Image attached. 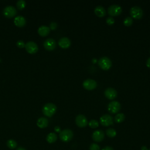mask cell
Returning <instances> with one entry per match:
<instances>
[{"instance_id": "obj_1", "label": "cell", "mask_w": 150, "mask_h": 150, "mask_svg": "<svg viewBox=\"0 0 150 150\" xmlns=\"http://www.w3.org/2000/svg\"><path fill=\"white\" fill-rule=\"evenodd\" d=\"M56 109L57 107L54 104L52 103H48L43 105L42 108V111L45 115L47 117H51L56 112Z\"/></svg>"}, {"instance_id": "obj_2", "label": "cell", "mask_w": 150, "mask_h": 150, "mask_svg": "<svg viewBox=\"0 0 150 150\" xmlns=\"http://www.w3.org/2000/svg\"><path fill=\"white\" fill-rule=\"evenodd\" d=\"M73 137V132L70 129H65L60 131L59 134V138L60 139L64 142H67L70 141Z\"/></svg>"}, {"instance_id": "obj_3", "label": "cell", "mask_w": 150, "mask_h": 150, "mask_svg": "<svg viewBox=\"0 0 150 150\" xmlns=\"http://www.w3.org/2000/svg\"><path fill=\"white\" fill-rule=\"evenodd\" d=\"M98 66L103 70H108L112 66L111 60L106 56L101 57L98 61Z\"/></svg>"}, {"instance_id": "obj_4", "label": "cell", "mask_w": 150, "mask_h": 150, "mask_svg": "<svg viewBox=\"0 0 150 150\" xmlns=\"http://www.w3.org/2000/svg\"><path fill=\"white\" fill-rule=\"evenodd\" d=\"M129 13L132 18L139 19L143 16V11L139 6H134L130 9Z\"/></svg>"}, {"instance_id": "obj_5", "label": "cell", "mask_w": 150, "mask_h": 150, "mask_svg": "<svg viewBox=\"0 0 150 150\" xmlns=\"http://www.w3.org/2000/svg\"><path fill=\"white\" fill-rule=\"evenodd\" d=\"M122 12V8L117 4H112L108 8V13L111 16H118Z\"/></svg>"}, {"instance_id": "obj_6", "label": "cell", "mask_w": 150, "mask_h": 150, "mask_svg": "<svg viewBox=\"0 0 150 150\" xmlns=\"http://www.w3.org/2000/svg\"><path fill=\"white\" fill-rule=\"evenodd\" d=\"M121 108V104L117 101H112L108 105V110L112 114L118 112Z\"/></svg>"}, {"instance_id": "obj_7", "label": "cell", "mask_w": 150, "mask_h": 150, "mask_svg": "<svg viewBox=\"0 0 150 150\" xmlns=\"http://www.w3.org/2000/svg\"><path fill=\"white\" fill-rule=\"evenodd\" d=\"M100 122L102 125L108 127L113 124V118L109 114H104L100 117Z\"/></svg>"}, {"instance_id": "obj_8", "label": "cell", "mask_w": 150, "mask_h": 150, "mask_svg": "<svg viewBox=\"0 0 150 150\" xmlns=\"http://www.w3.org/2000/svg\"><path fill=\"white\" fill-rule=\"evenodd\" d=\"M76 124L80 128H83L87 126L88 124V121L87 118L83 114H79L76 117Z\"/></svg>"}, {"instance_id": "obj_9", "label": "cell", "mask_w": 150, "mask_h": 150, "mask_svg": "<svg viewBox=\"0 0 150 150\" xmlns=\"http://www.w3.org/2000/svg\"><path fill=\"white\" fill-rule=\"evenodd\" d=\"M16 9L12 5H8L3 9V13L7 18L13 17L16 15Z\"/></svg>"}, {"instance_id": "obj_10", "label": "cell", "mask_w": 150, "mask_h": 150, "mask_svg": "<svg viewBox=\"0 0 150 150\" xmlns=\"http://www.w3.org/2000/svg\"><path fill=\"white\" fill-rule=\"evenodd\" d=\"M26 51L29 53H35L38 50V45L33 41L28 42L25 46Z\"/></svg>"}, {"instance_id": "obj_11", "label": "cell", "mask_w": 150, "mask_h": 150, "mask_svg": "<svg viewBox=\"0 0 150 150\" xmlns=\"http://www.w3.org/2000/svg\"><path fill=\"white\" fill-rule=\"evenodd\" d=\"M83 86L85 89L87 90H92L97 87V82L94 80L88 79L83 81Z\"/></svg>"}, {"instance_id": "obj_12", "label": "cell", "mask_w": 150, "mask_h": 150, "mask_svg": "<svg viewBox=\"0 0 150 150\" xmlns=\"http://www.w3.org/2000/svg\"><path fill=\"white\" fill-rule=\"evenodd\" d=\"M104 135L105 134L103 131L100 129L96 130L92 134V139L95 142H101L104 139Z\"/></svg>"}, {"instance_id": "obj_13", "label": "cell", "mask_w": 150, "mask_h": 150, "mask_svg": "<svg viewBox=\"0 0 150 150\" xmlns=\"http://www.w3.org/2000/svg\"><path fill=\"white\" fill-rule=\"evenodd\" d=\"M43 46L46 49L52 50L56 47V41L53 38H48L45 40Z\"/></svg>"}, {"instance_id": "obj_14", "label": "cell", "mask_w": 150, "mask_h": 150, "mask_svg": "<svg viewBox=\"0 0 150 150\" xmlns=\"http://www.w3.org/2000/svg\"><path fill=\"white\" fill-rule=\"evenodd\" d=\"M104 95L108 99L113 100L117 97V92L114 88L112 87H108L104 91Z\"/></svg>"}, {"instance_id": "obj_15", "label": "cell", "mask_w": 150, "mask_h": 150, "mask_svg": "<svg viewBox=\"0 0 150 150\" xmlns=\"http://www.w3.org/2000/svg\"><path fill=\"white\" fill-rule=\"evenodd\" d=\"M59 45L62 47V48H68L70 47L71 45V41L70 40L67 38V37H63L60 38L59 40Z\"/></svg>"}, {"instance_id": "obj_16", "label": "cell", "mask_w": 150, "mask_h": 150, "mask_svg": "<svg viewBox=\"0 0 150 150\" xmlns=\"http://www.w3.org/2000/svg\"><path fill=\"white\" fill-rule=\"evenodd\" d=\"M14 23L19 27H22L26 24V19L23 16L18 15L14 18Z\"/></svg>"}, {"instance_id": "obj_17", "label": "cell", "mask_w": 150, "mask_h": 150, "mask_svg": "<svg viewBox=\"0 0 150 150\" xmlns=\"http://www.w3.org/2000/svg\"><path fill=\"white\" fill-rule=\"evenodd\" d=\"M50 28L46 26V25H42L40 26L38 30L39 34L42 36H45L49 34L50 32Z\"/></svg>"}, {"instance_id": "obj_18", "label": "cell", "mask_w": 150, "mask_h": 150, "mask_svg": "<svg viewBox=\"0 0 150 150\" xmlns=\"http://www.w3.org/2000/svg\"><path fill=\"white\" fill-rule=\"evenodd\" d=\"M94 12L96 15L99 17H103L105 16L106 14V11L105 8L100 5L97 6L94 8Z\"/></svg>"}, {"instance_id": "obj_19", "label": "cell", "mask_w": 150, "mask_h": 150, "mask_svg": "<svg viewBox=\"0 0 150 150\" xmlns=\"http://www.w3.org/2000/svg\"><path fill=\"white\" fill-rule=\"evenodd\" d=\"M48 120L45 117H40L37 121V125L40 128H46L48 125Z\"/></svg>"}, {"instance_id": "obj_20", "label": "cell", "mask_w": 150, "mask_h": 150, "mask_svg": "<svg viewBox=\"0 0 150 150\" xmlns=\"http://www.w3.org/2000/svg\"><path fill=\"white\" fill-rule=\"evenodd\" d=\"M57 137L55 133L50 132L47 134L46 137V141L49 143L52 144V143H54L57 140Z\"/></svg>"}, {"instance_id": "obj_21", "label": "cell", "mask_w": 150, "mask_h": 150, "mask_svg": "<svg viewBox=\"0 0 150 150\" xmlns=\"http://www.w3.org/2000/svg\"><path fill=\"white\" fill-rule=\"evenodd\" d=\"M6 145L9 148V149H15L16 146H17V143L14 140V139H8L6 142Z\"/></svg>"}, {"instance_id": "obj_22", "label": "cell", "mask_w": 150, "mask_h": 150, "mask_svg": "<svg viewBox=\"0 0 150 150\" xmlns=\"http://www.w3.org/2000/svg\"><path fill=\"white\" fill-rule=\"evenodd\" d=\"M125 120V115L123 113H118L117 114L114 118L115 122L117 123L122 122Z\"/></svg>"}, {"instance_id": "obj_23", "label": "cell", "mask_w": 150, "mask_h": 150, "mask_svg": "<svg viewBox=\"0 0 150 150\" xmlns=\"http://www.w3.org/2000/svg\"><path fill=\"white\" fill-rule=\"evenodd\" d=\"M105 133H106V135L110 138H113V137H115V135L117 134L116 131L114 128H112L107 129Z\"/></svg>"}, {"instance_id": "obj_24", "label": "cell", "mask_w": 150, "mask_h": 150, "mask_svg": "<svg viewBox=\"0 0 150 150\" xmlns=\"http://www.w3.org/2000/svg\"><path fill=\"white\" fill-rule=\"evenodd\" d=\"M123 23H124V25L127 26H131L133 23V19L131 17L127 16L124 19V20L123 21Z\"/></svg>"}, {"instance_id": "obj_25", "label": "cell", "mask_w": 150, "mask_h": 150, "mask_svg": "<svg viewBox=\"0 0 150 150\" xmlns=\"http://www.w3.org/2000/svg\"><path fill=\"white\" fill-rule=\"evenodd\" d=\"M88 125L91 128H96L98 127L99 123L96 120H91L88 122Z\"/></svg>"}, {"instance_id": "obj_26", "label": "cell", "mask_w": 150, "mask_h": 150, "mask_svg": "<svg viewBox=\"0 0 150 150\" xmlns=\"http://www.w3.org/2000/svg\"><path fill=\"white\" fill-rule=\"evenodd\" d=\"M16 5L18 9H22L26 6V2L24 0H18L16 2Z\"/></svg>"}, {"instance_id": "obj_27", "label": "cell", "mask_w": 150, "mask_h": 150, "mask_svg": "<svg viewBox=\"0 0 150 150\" xmlns=\"http://www.w3.org/2000/svg\"><path fill=\"white\" fill-rule=\"evenodd\" d=\"M90 150H100V146L96 144V143H93L90 145V148H89Z\"/></svg>"}, {"instance_id": "obj_28", "label": "cell", "mask_w": 150, "mask_h": 150, "mask_svg": "<svg viewBox=\"0 0 150 150\" xmlns=\"http://www.w3.org/2000/svg\"><path fill=\"white\" fill-rule=\"evenodd\" d=\"M106 22H107V23L108 25H112L115 22V20H114V19L112 16H109V17H108L107 18Z\"/></svg>"}, {"instance_id": "obj_29", "label": "cell", "mask_w": 150, "mask_h": 150, "mask_svg": "<svg viewBox=\"0 0 150 150\" xmlns=\"http://www.w3.org/2000/svg\"><path fill=\"white\" fill-rule=\"evenodd\" d=\"M16 45L18 46V47H19L20 48H22V47H25V43H24V42L23 40H19L16 42Z\"/></svg>"}, {"instance_id": "obj_30", "label": "cell", "mask_w": 150, "mask_h": 150, "mask_svg": "<svg viewBox=\"0 0 150 150\" xmlns=\"http://www.w3.org/2000/svg\"><path fill=\"white\" fill-rule=\"evenodd\" d=\"M57 24L55 22H52L50 24V29H51L52 30L55 29L57 28Z\"/></svg>"}, {"instance_id": "obj_31", "label": "cell", "mask_w": 150, "mask_h": 150, "mask_svg": "<svg viewBox=\"0 0 150 150\" xmlns=\"http://www.w3.org/2000/svg\"><path fill=\"white\" fill-rule=\"evenodd\" d=\"M101 150H114V149H113V148L112 147L107 146H105L104 148H103Z\"/></svg>"}, {"instance_id": "obj_32", "label": "cell", "mask_w": 150, "mask_h": 150, "mask_svg": "<svg viewBox=\"0 0 150 150\" xmlns=\"http://www.w3.org/2000/svg\"><path fill=\"white\" fill-rule=\"evenodd\" d=\"M54 131L57 132H60V128L59 126H56L54 127Z\"/></svg>"}, {"instance_id": "obj_33", "label": "cell", "mask_w": 150, "mask_h": 150, "mask_svg": "<svg viewBox=\"0 0 150 150\" xmlns=\"http://www.w3.org/2000/svg\"><path fill=\"white\" fill-rule=\"evenodd\" d=\"M146 64V66H147L148 67L150 68V57H149V58L147 59Z\"/></svg>"}, {"instance_id": "obj_34", "label": "cell", "mask_w": 150, "mask_h": 150, "mask_svg": "<svg viewBox=\"0 0 150 150\" xmlns=\"http://www.w3.org/2000/svg\"><path fill=\"white\" fill-rule=\"evenodd\" d=\"M141 150H148V148H146V146H142Z\"/></svg>"}, {"instance_id": "obj_35", "label": "cell", "mask_w": 150, "mask_h": 150, "mask_svg": "<svg viewBox=\"0 0 150 150\" xmlns=\"http://www.w3.org/2000/svg\"><path fill=\"white\" fill-rule=\"evenodd\" d=\"M16 150H26L25 148H23V147H19L16 149Z\"/></svg>"}, {"instance_id": "obj_36", "label": "cell", "mask_w": 150, "mask_h": 150, "mask_svg": "<svg viewBox=\"0 0 150 150\" xmlns=\"http://www.w3.org/2000/svg\"><path fill=\"white\" fill-rule=\"evenodd\" d=\"M148 150H150V149H148Z\"/></svg>"}, {"instance_id": "obj_37", "label": "cell", "mask_w": 150, "mask_h": 150, "mask_svg": "<svg viewBox=\"0 0 150 150\" xmlns=\"http://www.w3.org/2000/svg\"><path fill=\"white\" fill-rule=\"evenodd\" d=\"M149 52H150V51H149Z\"/></svg>"}]
</instances>
